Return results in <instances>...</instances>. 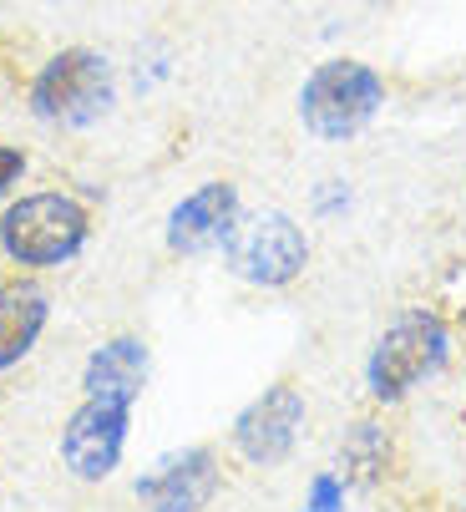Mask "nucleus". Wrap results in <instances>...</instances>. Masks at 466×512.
Returning a JSON list of instances; mask_svg holds the SVG:
<instances>
[{
  "mask_svg": "<svg viewBox=\"0 0 466 512\" xmlns=\"http://www.w3.org/2000/svg\"><path fill=\"white\" fill-rule=\"evenodd\" d=\"M87 234H92L87 208L66 193L21 198L0 218V244L16 264H61L87 244Z\"/></svg>",
  "mask_w": 466,
  "mask_h": 512,
  "instance_id": "f257e3e1",
  "label": "nucleus"
},
{
  "mask_svg": "<svg viewBox=\"0 0 466 512\" xmlns=\"http://www.w3.org/2000/svg\"><path fill=\"white\" fill-rule=\"evenodd\" d=\"M223 259L239 279L279 289V284L299 279V269L309 259V239L289 213H274V208L269 213H239L228 239H223Z\"/></svg>",
  "mask_w": 466,
  "mask_h": 512,
  "instance_id": "f03ea898",
  "label": "nucleus"
},
{
  "mask_svg": "<svg viewBox=\"0 0 466 512\" xmlns=\"http://www.w3.org/2000/svg\"><path fill=\"white\" fill-rule=\"evenodd\" d=\"M385 102V82L365 61H325L299 92V117L320 137H350L360 132Z\"/></svg>",
  "mask_w": 466,
  "mask_h": 512,
  "instance_id": "7ed1b4c3",
  "label": "nucleus"
},
{
  "mask_svg": "<svg viewBox=\"0 0 466 512\" xmlns=\"http://www.w3.org/2000/svg\"><path fill=\"white\" fill-rule=\"evenodd\" d=\"M31 107H36V117L66 122V127L97 122L112 107V66H107V56H97L87 46H71V51L51 56L41 66L36 87H31Z\"/></svg>",
  "mask_w": 466,
  "mask_h": 512,
  "instance_id": "20e7f679",
  "label": "nucleus"
},
{
  "mask_svg": "<svg viewBox=\"0 0 466 512\" xmlns=\"http://www.w3.org/2000/svg\"><path fill=\"white\" fill-rule=\"evenodd\" d=\"M441 360H446V325L426 310H411L380 335V345L370 355V391L380 401H396L416 381H426Z\"/></svg>",
  "mask_w": 466,
  "mask_h": 512,
  "instance_id": "39448f33",
  "label": "nucleus"
},
{
  "mask_svg": "<svg viewBox=\"0 0 466 512\" xmlns=\"http://www.w3.org/2000/svg\"><path fill=\"white\" fill-rule=\"evenodd\" d=\"M127 421H132V401H112V396H87L71 411L66 431H61V457L82 482H102L117 472L122 462V442H127Z\"/></svg>",
  "mask_w": 466,
  "mask_h": 512,
  "instance_id": "423d86ee",
  "label": "nucleus"
},
{
  "mask_svg": "<svg viewBox=\"0 0 466 512\" xmlns=\"http://www.w3.org/2000/svg\"><path fill=\"white\" fill-rule=\"evenodd\" d=\"M218 492V457L208 447H188L137 477V502L147 512H203Z\"/></svg>",
  "mask_w": 466,
  "mask_h": 512,
  "instance_id": "0eeeda50",
  "label": "nucleus"
},
{
  "mask_svg": "<svg viewBox=\"0 0 466 512\" xmlns=\"http://www.w3.org/2000/svg\"><path fill=\"white\" fill-rule=\"evenodd\" d=\"M299 421H304V396L294 386H274L233 421V447L259 467H274V462L289 457L294 436H299Z\"/></svg>",
  "mask_w": 466,
  "mask_h": 512,
  "instance_id": "6e6552de",
  "label": "nucleus"
},
{
  "mask_svg": "<svg viewBox=\"0 0 466 512\" xmlns=\"http://www.w3.org/2000/svg\"><path fill=\"white\" fill-rule=\"evenodd\" d=\"M233 218H239V193L228 183H203L168 213V249L173 254H203L228 239Z\"/></svg>",
  "mask_w": 466,
  "mask_h": 512,
  "instance_id": "1a4fd4ad",
  "label": "nucleus"
},
{
  "mask_svg": "<svg viewBox=\"0 0 466 512\" xmlns=\"http://www.w3.org/2000/svg\"><path fill=\"white\" fill-rule=\"evenodd\" d=\"M147 381V345L132 335H117L92 350L87 360V396H112V401H137Z\"/></svg>",
  "mask_w": 466,
  "mask_h": 512,
  "instance_id": "9d476101",
  "label": "nucleus"
},
{
  "mask_svg": "<svg viewBox=\"0 0 466 512\" xmlns=\"http://www.w3.org/2000/svg\"><path fill=\"white\" fill-rule=\"evenodd\" d=\"M46 295L36 284H6L0 289V371H11L16 360L31 355L36 335L46 330Z\"/></svg>",
  "mask_w": 466,
  "mask_h": 512,
  "instance_id": "9b49d317",
  "label": "nucleus"
},
{
  "mask_svg": "<svg viewBox=\"0 0 466 512\" xmlns=\"http://www.w3.org/2000/svg\"><path fill=\"white\" fill-rule=\"evenodd\" d=\"M335 507H340V487H335V477H315V497H309L304 512H335Z\"/></svg>",
  "mask_w": 466,
  "mask_h": 512,
  "instance_id": "f8f14e48",
  "label": "nucleus"
},
{
  "mask_svg": "<svg viewBox=\"0 0 466 512\" xmlns=\"http://www.w3.org/2000/svg\"><path fill=\"white\" fill-rule=\"evenodd\" d=\"M21 173H26V158H21L16 148H6V142H0V193H6Z\"/></svg>",
  "mask_w": 466,
  "mask_h": 512,
  "instance_id": "ddd939ff",
  "label": "nucleus"
}]
</instances>
